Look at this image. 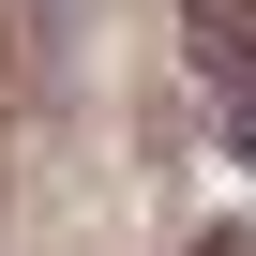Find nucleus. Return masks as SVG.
Segmentation results:
<instances>
[{"mask_svg": "<svg viewBox=\"0 0 256 256\" xmlns=\"http://www.w3.org/2000/svg\"><path fill=\"white\" fill-rule=\"evenodd\" d=\"M181 46H196V76H211L226 151H256V0H181Z\"/></svg>", "mask_w": 256, "mask_h": 256, "instance_id": "nucleus-1", "label": "nucleus"}, {"mask_svg": "<svg viewBox=\"0 0 256 256\" xmlns=\"http://www.w3.org/2000/svg\"><path fill=\"white\" fill-rule=\"evenodd\" d=\"M196 256H256V241H241V226H211V241H196Z\"/></svg>", "mask_w": 256, "mask_h": 256, "instance_id": "nucleus-2", "label": "nucleus"}]
</instances>
